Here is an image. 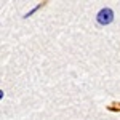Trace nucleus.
<instances>
[{
    "mask_svg": "<svg viewBox=\"0 0 120 120\" xmlns=\"http://www.w3.org/2000/svg\"><path fill=\"white\" fill-rule=\"evenodd\" d=\"M112 19H114V13H112V10H109V8H102L101 11L98 13V22L102 24V26L112 22Z\"/></svg>",
    "mask_w": 120,
    "mask_h": 120,
    "instance_id": "f257e3e1",
    "label": "nucleus"
}]
</instances>
